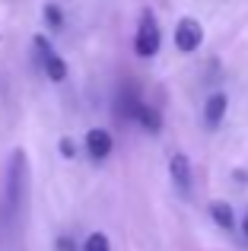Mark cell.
<instances>
[{
	"instance_id": "cell-12",
	"label": "cell",
	"mask_w": 248,
	"mask_h": 251,
	"mask_svg": "<svg viewBox=\"0 0 248 251\" xmlns=\"http://www.w3.org/2000/svg\"><path fill=\"white\" fill-rule=\"evenodd\" d=\"M242 232H245V239H248V213H245V220H242Z\"/></svg>"
},
{
	"instance_id": "cell-9",
	"label": "cell",
	"mask_w": 248,
	"mask_h": 251,
	"mask_svg": "<svg viewBox=\"0 0 248 251\" xmlns=\"http://www.w3.org/2000/svg\"><path fill=\"white\" fill-rule=\"evenodd\" d=\"M210 216H213V223H217V226H223V229H232V226H236V213H232V207L226 201H213L210 203Z\"/></svg>"
},
{
	"instance_id": "cell-4",
	"label": "cell",
	"mask_w": 248,
	"mask_h": 251,
	"mask_svg": "<svg viewBox=\"0 0 248 251\" xmlns=\"http://www.w3.org/2000/svg\"><path fill=\"white\" fill-rule=\"evenodd\" d=\"M23 178H25V159L23 153H13V166H10V181H6V197H10V210L19 207L23 201Z\"/></svg>"
},
{
	"instance_id": "cell-6",
	"label": "cell",
	"mask_w": 248,
	"mask_h": 251,
	"mask_svg": "<svg viewBox=\"0 0 248 251\" xmlns=\"http://www.w3.org/2000/svg\"><path fill=\"white\" fill-rule=\"evenodd\" d=\"M112 134L108 130H102V127H93L86 134V153L93 156V159H108L112 156Z\"/></svg>"
},
{
	"instance_id": "cell-3",
	"label": "cell",
	"mask_w": 248,
	"mask_h": 251,
	"mask_svg": "<svg viewBox=\"0 0 248 251\" xmlns=\"http://www.w3.org/2000/svg\"><path fill=\"white\" fill-rule=\"evenodd\" d=\"M200 42H204V29H200L198 19H191V16L178 19V25H175V48L181 54H191V51L200 48Z\"/></svg>"
},
{
	"instance_id": "cell-2",
	"label": "cell",
	"mask_w": 248,
	"mask_h": 251,
	"mask_svg": "<svg viewBox=\"0 0 248 251\" xmlns=\"http://www.w3.org/2000/svg\"><path fill=\"white\" fill-rule=\"evenodd\" d=\"M35 48H38V61H42L48 80H54V83L67 80V64H64V57L48 45V38H45V35H35Z\"/></svg>"
},
{
	"instance_id": "cell-11",
	"label": "cell",
	"mask_w": 248,
	"mask_h": 251,
	"mask_svg": "<svg viewBox=\"0 0 248 251\" xmlns=\"http://www.w3.org/2000/svg\"><path fill=\"white\" fill-rule=\"evenodd\" d=\"M45 23L51 25V29H64V13L57 3H45Z\"/></svg>"
},
{
	"instance_id": "cell-1",
	"label": "cell",
	"mask_w": 248,
	"mask_h": 251,
	"mask_svg": "<svg viewBox=\"0 0 248 251\" xmlns=\"http://www.w3.org/2000/svg\"><path fill=\"white\" fill-rule=\"evenodd\" d=\"M162 45V35H159V23H156L153 10H143L140 13V25H137V38H134V48L140 57H153Z\"/></svg>"
},
{
	"instance_id": "cell-7",
	"label": "cell",
	"mask_w": 248,
	"mask_h": 251,
	"mask_svg": "<svg viewBox=\"0 0 248 251\" xmlns=\"http://www.w3.org/2000/svg\"><path fill=\"white\" fill-rule=\"evenodd\" d=\"M127 115L134 118V121H140V124H143V127H147V130H159V127H162V118L156 115V111L149 108V105L137 102V99H134V102L127 105Z\"/></svg>"
},
{
	"instance_id": "cell-10",
	"label": "cell",
	"mask_w": 248,
	"mask_h": 251,
	"mask_svg": "<svg viewBox=\"0 0 248 251\" xmlns=\"http://www.w3.org/2000/svg\"><path fill=\"white\" fill-rule=\"evenodd\" d=\"M83 251H112V245H108V235L105 232H89L86 242H83Z\"/></svg>"
},
{
	"instance_id": "cell-5",
	"label": "cell",
	"mask_w": 248,
	"mask_h": 251,
	"mask_svg": "<svg viewBox=\"0 0 248 251\" xmlns=\"http://www.w3.org/2000/svg\"><path fill=\"white\" fill-rule=\"evenodd\" d=\"M169 175H172L175 188H178L181 194L191 191V162H188L185 153H172V159H169Z\"/></svg>"
},
{
	"instance_id": "cell-8",
	"label": "cell",
	"mask_w": 248,
	"mask_h": 251,
	"mask_svg": "<svg viewBox=\"0 0 248 251\" xmlns=\"http://www.w3.org/2000/svg\"><path fill=\"white\" fill-rule=\"evenodd\" d=\"M226 96L223 92H217V96H210L207 99V105H204V124L207 127H220V121L226 118Z\"/></svg>"
}]
</instances>
